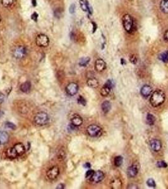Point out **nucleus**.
Instances as JSON below:
<instances>
[{"mask_svg": "<svg viewBox=\"0 0 168 189\" xmlns=\"http://www.w3.org/2000/svg\"><path fill=\"white\" fill-rule=\"evenodd\" d=\"M165 99H166V95L164 93L162 90H157L152 94L150 102L153 107H157L161 105L164 102Z\"/></svg>", "mask_w": 168, "mask_h": 189, "instance_id": "f257e3e1", "label": "nucleus"}, {"mask_svg": "<svg viewBox=\"0 0 168 189\" xmlns=\"http://www.w3.org/2000/svg\"><path fill=\"white\" fill-rule=\"evenodd\" d=\"M123 25L125 30L128 33L131 34L134 30V21L131 15L129 14H126L123 16Z\"/></svg>", "mask_w": 168, "mask_h": 189, "instance_id": "f03ea898", "label": "nucleus"}, {"mask_svg": "<svg viewBox=\"0 0 168 189\" xmlns=\"http://www.w3.org/2000/svg\"><path fill=\"white\" fill-rule=\"evenodd\" d=\"M87 132L90 137L97 138L101 136L102 134V130L101 127L97 125H90L87 129Z\"/></svg>", "mask_w": 168, "mask_h": 189, "instance_id": "7ed1b4c3", "label": "nucleus"}, {"mask_svg": "<svg viewBox=\"0 0 168 189\" xmlns=\"http://www.w3.org/2000/svg\"><path fill=\"white\" fill-rule=\"evenodd\" d=\"M49 116L45 112H39L35 115L34 122L38 126H44L48 122Z\"/></svg>", "mask_w": 168, "mask_h": 189, "instance_id": "20e7f679", "label": "nucleus"}, {"mask_svg": "<svg viewBox=\"0 0 168 189\" xmlns=\"http://www.w3.org/2000/svg\"><path fill=\"white\" fill-rule=\"evenodd\" d=\"M35 43L39 47H46L49 45V39L45 34H39L35 39Z\"/></svg>", "mask_w": 168, "mask_h": 189, "instance_id": "39448f33", "label": "nucleus"}, {"mask_svg": "<svg viewBox=\"0 0 168 189\" xmlns=\"http://www.w3.org/2000/svg\"><path fill=\"white\" fill-rule=\"evenodd\" d=\"M26 54L27 49L24 46H19L13 51V56L17 59H22L26 56Z\"/></svg>", "mask_w": 168, "mask_h": 189, "instance_id": "423d86ee", "label": "nucleus"}, {"mask_svg": "<svg viewBox=\"0 0 168 189\" xmlns=\"http://www.w3.org/2000/svg\"><path fill=\"white\" fill-rule=\"evenodd\" d=\"M78 91V86L75 83H70L66 87V92L68 95L73 96L77 94Z\"/></svg>", "mask_w": 168, "mask_h": 189, "instance_id": "0eeeda50", "label": "nucleus"}, {"mask_svg": "<svg viewBox=\"0 0 168 189\" xmlns=\"http://www.w3.org/2000/svg\"><path fill=\"white\" fill-rule=\"evenodd\" d=\"M60 173V170L56 166H54L48 171L47 172V176L50 180H54L56 178Z\"/></svg>", "mask_w": 168, "mask_h": 189, "instance_id": "6e6552de", "label": "nucleus"}, {"mask_svg": "<svg viewBox=\"0 0 168 189\" xmlns=\"http://www.w3.org/2000/svg\"><path fill=\"white\" fill-rule=\"evenodd\" d=\"M104 178V174L101 171H97L94 172V175L90 178V180L94 183H99L101 182Z\"/></svg>", "mask_w": 168, "mask_h": 189, "instance_id": "1a4fd4ad", "label": "nucleus"}, {"mask_svg": "<svg viewBox=\"0 0 168 189\" xmlns=\"http://www.w3.org/2000/svg\"><path fill=\"white\" fill-rule=\"evenodd\" d=\"M106 68V64L104 60L98 59L95 63V69L97 71L102 72L104 71Z\"/></svg>", "mask_w": 168, "mask_h": 189, "instance_id": "9d476101", "label": "nucleus"}, {"mask_svg": "<svg viewBox=\"0 0 168 189\" xmlns=\"http://www.w3.org/2000/svg\"><path fill=\"white\" fill-rule=\"evenodd\" d=\"M150 146H151V148L153 151H155V152H158V151L161 149L162 143L158 139H154L150 141Z\"/></svg>", "mask_w": 168, "mask_h": 189, "instance_id": "9b49d317", "label": "nucleus"}, {"mask_svg": "<svg viewBox=\"0 0 168 189\" xmlns=\"http://www.w3.org/2000/svg\"><path fill=\"white\" fill-rule=\"evenodd\" d=\"M138 173V167L137 165H133L131 167L128 168L127 170V174L128 175L132 178V177L136 176Z\"/></svg>", "mask_w": 168, "mask_h": 189, "instance_id": "f8f14e48", "label": "nucleus"}, {"mask_svg": "<svg viewBox=\"0 0 168 189\" xmlns=\"http://www.w3.org/2000/svg\"><path fill=\"white\" fill-rule=\"evenodd\" d=\"M152 92V88L149 85H144L141 88L140 93L144 97H148Z\"/></svg>", "mask_w": 168, "mask_h": 189, "instance_id": "ddd939ff", "label": "nucleus"}, {"mask_svg": "<svg viewBox=\"0 0 168 189\" xmlns=\"http://www.w3.org/2000/svg\"><path fill=\"white\" fill-rule=\"evenodd\" d=\"M83 123V119L79 115H74L71 120V124L75 127L80 126Z\"/></svg>", "mask_w": 168, "mask_h": 189, "instance_id": "4468645a", "label": "nucleus"}, {"mask_svg": "<svg viewBox=\"0 0 168 189\" xmlns=\"http://www.w3.org/2000/svg\"><path fill=\"white\" fill-rule=\"evenodd\" d=\"M13 148L15 149L17 153L18 154V156H22L25 152V148L24 145L22 143H17L14 145Z\"/></svg>", "mask_w": 168, "mask_h": 189, "instance_id": "2eb2a0df", "label": "nucleus"}, {"mask_svg": "<svg viewBox=\"0 0 168 189\" xmlns=\"http://www.w3.org/2000/svg\"><path fill=\"white\" fill-rule=\"evenodd\" d=\"M9 140V135L7 132L0 131V145L7 143Z\"/></svg>", "mask_w": 168, "mask_h": 189, "instance_id": "dca6fc26", "label": "nucleus"}, {"mask_svg": "<svg viewBox=\"0 0 168 189\" xmlns=\"http://www.w3.org/2000/svg\"><path fill=\"white\" fill-rule=\"evenodd\" d=\"M6 155H7V156L8 157V158H10V159H15L19 156H18V154L17 153L15 149L13 147L8 149L7 152H6Z\"/></svg>", "mask_w": 168, "mask_h": 189, "instance_id": "f3484780", "label": "nucleus"}, {"mask_svg": "<svg viewBox=\"0 0 168 189\" xmlns=\"http://www.w3.org/2000/svg\"><path fill=\"white\" fill-rule=\"evenodd\" d=\"M31 83L30 81H26V82L22 83L21 86H20V90L23 93H25V94H28V93L31 91Z\"/></svg>", "mask_w": 168, "mask_h": 189, "instance_id": "a211bd4d", "label": "nucleus"}, {"mask_svg": "<svg viewBox=\"0 0 168 189\" xmlns=\"http://www.w3.org/2000/svg\"><path fill=\"white\" fill-rule=\"evenodd\" d=\"M87 85L90 87V88H96L97 87H98L99 83V81H97V79L94 78H89L87 81Z\"/></svg>", "mask_w": 168, "mask_h": 189, "instance_id": "6ab92c4d", "label": "nucleus"}, {"mask_svg": "<svg viewBox=\"0 0 168 189\" xmlns=\"http://www.w3.org/2000/svg\"><path fill=\"white\" fill-rule=\"evenodd\" d=\"M111 188L118 189L121 188L122 187V182L119 178H115L112 180L111 182Z\"/></svg>", "mask_w": 168, "mask_h": 189, "instance_id": "aec40b11", "label": "nucleus"}, {"mask_svg": "<svg viewBox=\"0 0 168 189\" xmlns=\"http://www.w3.org/2000/svg\"><path fill=\"white\" fill-rule=\"evenodd\" d=\"M101 109L103 112L107 113L110 111L111 109V104L109 101H105L101 105Z\"/></svg>", "mask_w": 168, "mask_h": 189, "instance_id": "412c9836", "label": "nucleus"}, {"mask_svg": "<svg viewBox=\"0 0 168 189\" xmlns=\"http://www.w3.org/2000/svg\"><path fill=\"white\" fill-rule=\"evenodd\" d=\"M161 10L164 13H168V0H162L160 3Z\"/></svg>", "mask_w": 168, "mask_h": 189, "instance_id": "4be33fe9", "label": "nucleus"}, {"mask_svg": "<svg viewBox=\"0 0 168 189\" xmlns=\"http://www.w3.org/2000/svg\"><path fill=\"white\" fill-rule=\"evenodd\" d=\"M111 88H110V87L104 85L101 88L100 93H101V95L102 96V97H107V96L110 95L111 92Z\"/></svg>", "mask_w": 168, "mask_h": 189, "instance_id": "5701e85b", "label": "nucleus"}, {"mask_svg": "<svg viewBox=\"0 0 168 189\" xmlns=\"http://www.w3.org/2000/svg\"><path fill=\"white\" fill-rule=\"evenodd\" d=\"M147 122L150 126H152V125H154L155 124V118L154 115L151 113H148V114L147 115Z\"/></svg>", "mask_w": 168, "mask_h": 189, "instance_id": "b1692460", "label": "nucleus"}, {"mask_svg": "<svg viewBox=\"0 0 168 189\" xmlns=\"http://www.w3.org/2000/svg\"><path fill=\"white\" fill-rule=\"evenodd\" d=\"M90 61V57H82L80 59L79 61V65L82 67H85L86 66L88 63H89Z\"/></svg>", "mask_w": 168, "mask_h": 189, "instance_id": "393cba45", "label": "nucleus"}, {"mask_svg": "<svg viewBox=\"0 0 168 189\" xmlns=\"http://www.w3.org/2000/svg\"><path fill=\"white\" fill-rule=\"evenodd\" d=\"M159 59L161 61H162L163 63H167L168 62V51H165L159 55Z\"/></svg>", "mask_w": 168, "mask_h": 189, "instance_id": "a878e982", "label": "nucleus"}, {"mask_svg": "<svg viewBox=\"0 0 168 189\" xmlns=\"http://www.w3.org/2000/svg\"><path fill=\"white\" fill-rule=\"evenodd\" d=\"M123 161V157L121 156H118L114 158V165L116 166V167H119L122 165Z\"/></svg>", "mask_w": 168, "mask_h": 189, "instance_id": "bb28decb", "label": "nucleus"}, {"mask_svg": "<svg viewBox=\"0 0 168 189\" xmlns=\"http://www.w3.org/2000/svg\"><path fill=\"white\" fill-rule=\"evenodd\" d=\"M79 3H80V6L82 10H83L84 11H87V1L80 0Z\"/></svg>", "mask_w": 168, "mask_h": 189, "instance_id": "cd10ccee", "label": "nucleus"}, {"mask_svg": "<svg viewBox=\"0 0 168 189\" xmlns=\"http://www.w3.org/2000/svg\"><path fill=\"white\" fill-rule=\"evenodd\" d=\"M14 0H1V4L4 7L7 8L13 3Z\"/></svg>", "mask_w": 168, "mask_h": 189, "instance_id": "c85d7f7f", "label": "nucleus"}, {"mask_svg": "<svg viewBox=\"0 0 168 189\" xmlns=\"http://www.w3.org/2000/svg\"><path fill=\"white\" fill-rule=\"evenodd\" d=\"M147 185H148L149 187H151V188H155V186H156L154 180L152 179V178H149V179L147 180Z\"/></svg>", "mask_w": 168, "mask_h": 189, "instance_id": "c756f323", "label": "nucleus"}, {"mask_svg": "<svg viewBox=\"0 0 168 189\" xmlns=\"http://www.w3.org/2000/svg\"><path fill=\"white\" fill-rule=\"evenodd\" d=\"M64 157H65V153H64V150H62L60 149V151H59V153L58 154V158L59 159H63Z\"/></svg>", "mask_w": 168, "mask_h": 189, "instance_id": "7c9ffc66", "label": "nucleus"}, {"mask_svg": "<svg viewBox=\"0 0 168 189\" xmlns=\"http://www.w3.org/2000/svg\"><path fill=\"white\" fill-rule=\"evenodd\" d=\"M78 103L79 104L85 106V105H86V100H85V98L83 97H82V96H80V97L78 98Z\"/></svg>", "mask_w": 168, "mask_h": 189, "instance_id": "2f4dec72", "label": "nucleus"}, {"mask_svg": "<svg viewBox=\"0 0 168 189\" xmlns=\"http://www.w3.org/2000/svg\"><path fill=\"white\" fill-rule=\"evenodd\" d=\"M157 166L159 168H166L167 167V165L164 161H159L157 163Z\"/></svg>", "mask_w": 168, "mask_h": 189, "instance_id": "473e14b6", "label": "nucleus"}, {"mask_svg": "<svg viewBox=\"0 0 168 189\" xmlns=\"http://www.w3.org/2000/svg\"><path fill=\"white\" fill-rule=\"evenodd\" d=\"M5 126L9 128V129H15V125L13 124V123L10 122H7L5 123Z\"/></svg>", "mask_w": 168, "mask_h": 189, "instance_id": "72a5a7b5", "label": "nucleus"}, {"mask_svg": "<svg viewBox=\"0 0 168 189\" xmlns=\"http://www.w3.org/2000/svg\"><path fill=\"white\" fill-rule=\"evenodd\" d=\"M94 173V171L93 170H88L86 173H85V178H90L92 176Z\"/></svg>", "mask_w": 168, "mask_h": 189, "instance_id": "f704fd0d", "label": "nucleus"}, {"mask_svg": "<svg viewBox=\"0 0 168 189\" xmlns=\"http://www.w3.org/2000/svg\"><path fill=\"white\" fill-rule=\"evenodd\" d=\"M61 15H62V10L60 8H58L54 11V16L57 18H60Z\"/></svg>", "mask_w": 168, "mask_h": 189, "instance_id": "c9c22d12", "label": "nucleus"}, {"mask_svg": "<svg viewBox=\"0 0 168 189\" xmlns=\"http://www.w3.org/2000/svg\"><path fill=\"white\" fill-rule=\"evenodd\" d=\"M75 9H76V7L75 4H72L70 5V7L69 8V11L71 14H73L75 12Z\"/></svg>", "mask_w": 168, "mask_h": 189, "instance_id": "e433bc0d", "label": "nucleus"}, {"mask_svg": "<svg viewBox=\"0 0 168 189\" xmlns=\"http://www.w3.org/2000/svg\"><path fill=\"white\" fill-rule=\"evenodd\" d=\"M129 61H130V62L133 64H136L137 62V57H135V56H134V55H132V56L130 57Z\"/></svg>", "mask_w": 168, "mask_h": 189, "instance_id": "4c0bfd02", "label": "nucleus"}, {"mask_svg": "<svg viewBox=\"0 0 168 189\" xmlns=\"http://www.w3.org/2000/svg\"><path fill=\"white\" fill-rule=\"evenodd\" d=\"M104 85L106 86H107L108 87H110V88H113V81H112L111 80H109L107 81V82L106 83V84Z\"/></svg>", "mask_w": 168, "mask_h": 189, "instance_id": "58836bf2", "label": "nucleus"}, {"mask_svg": "<svg viewBox=\"0 0 168 189\" xmlns=\"http://www.w3.org/2000/svg\"><path fill=\"white\" fill-rule=\"evenodd\" d=\"M37 18H38V14L36 13H34L33 14H32V19L34 20V21L37 22Z\"/></svg>", "mask_w": 168, "mask_h": 189, "instance_id": "ea45409f", "label": "nucleus"}, {"mask_svg": "<svg viewBox=\"0 0 168 189\" xmlns=\"http://www.w3.org/2000/svg\"><path fill=\"white\" fill-rule=\"evenodd\" d=\"M164 40L166 42H168V30L164 32Z\"/></svg>", "mask_w": 168, "mask_h": 189, "instance_id": "a19ab883", "label": "nucleus"}, {"mask_svg": "<svg viewBox=\"0 0 168 189\" xmlns=\"http://www.w3.org/2000/svg\"><path fill=\"white\" fill-rule=\"evenodd\" d=\"M5 100V95L3 94H2L1 92H0V104L3 102Z\"/></svg>", "mask_w": 168, "mask_h": 189, "instance_id": "79ce46f5", "label": "nucleus"}, {"mask_svg": "<svg viewBox=\"0 0 168 189\" xmlns=\"http://www.w3.org/2000/svg\"><path fill=\"white\" fill-rule=\"evenodd\" d=\"M138 186L136 185H134V184H131L128 185V188H138Z\"/></svg>", "mask_w": 168, "mask_h": 189, "instance_id": "37998d69", "label": "nucleus"}, {"mask_svg": "<svg viewBox=\"0 0 168 189\" xmlns=\"http://www.w3.org/2000/svg\"><path fill=\"white\" fill-rule=\"evenodd\" d=\"M64 187H65V186H64V184H59V185L57 186L56 188H57V189H63V188H64Z\"/></svg>", "mask_w": 168, "mask_h": 189, "instance_id": "c03bdc74", "label": "nucleus"}, {"mask_svg": "<svg viewBox=\"0 0 168 189\" xmlns=\"http://www.w3.org/2000/svg\"><path fill=\"white\" fill-rule=\"evenodd\" d=\"M90 167H91V165H90V164L89 163H85V165H84V167L85 168H90Z\"/></svg>", "mask_w": 168, "mask_h": 189, "instance_id": "a18cd8bd", "label": "nucleus"}, {"mask_svg": "<svg viewBox=\"0 0 168 189\" xmlns=\"http://www.w3.org/2000/svg\"><path fill=\"white\" fill-rule=\"evenodd\" d=\"M32 2L34 7H35V6H36V0H32Z\"/></svg>", "mask_w": 168, "mask_h": 189, "instance_id": "49530a36", "label": "nucleus"}, {"mask_svg": "<svg viewBox=\"0 0 168 189\" xmlns=\"http://www.w3.org/2000/svg\"><path fill=\"white\" fill-rule=\"evenodd\" d=\"M92 24H94V31H93V32H95L96 30V25L95 23H92Z\"/></svg>", "mask_w": 168, "mask_h": 189, "instance_id": "de8ad7c7", "label": "nucleus"}, {"mask_svg": "<svg viewBox=\"0 0 168 189\" xmlns=\"http://www.w3.org/2000/svg\"><path fill=\"white\" fill-rule=\"evenodd\" d=\"M3 114H4V113L3 112L1 111V110H0V118H1V117H2V116L3 115Z\"/></svg>", "mask_w": 168, "mask_h": 189, "instance_id": "09e8293b", "label": "nucleus"}, {"mask_svg": "<svg viewBox=\"0 0 168 189\" xmlns=\"http://www.w3.org/2000/svg\"><path fill=\"white\" fill-rule=\"evenodd\" d=\"M1 17L0 16V23H1Z\"/></svg>", "mask_w": 168, "mask_h": 189, "instance_id": "8fccbe9b", "label": "nucleus"}, {"mask_svg": "<svg viewBox=\"0 0 168 189\" xmlns=\"http://www.w3.org/2000/svg\"><path fill=\"white\" fill-rule=\"evenodd\" d=\"M129 1H131V0H129Z\"/></svg>", "mask_w": 168, "mask_h": 189, "instance_id": "3c124183", "label": "nucleus"}]
</instances>
